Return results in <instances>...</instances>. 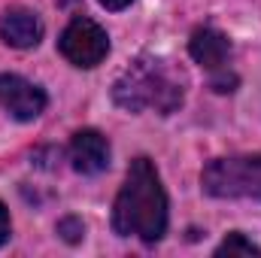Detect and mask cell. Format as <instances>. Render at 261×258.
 <instances>
[{
    "instance_id": "1",
    "label": "cell",
    "mask_w": 261,
    "mask_h": 258,
    "mask_svg": "<svg viewBox=\"0 0 261 258\" xmlns=\"http://www.w3.org/2000/svg\"><path fill=\"white\" fill-rule=\"evenodd\" d=\"M113 231L119 237H140L143 243H155L167 231V194L149 158L130 161L113 207Z\"/></svg>"
},
{
    "instance_id": "2",
    "label": "cell",
    "mask_w": 261,
    "mask_h": 258,
    "mask_svg": "<svg viewBox=\"0 0 261 258\" xmlns=\"http://www.w3.org/2000/svg\"><path fill=\"white\" fill-rule=\"evenodd\" d=\"M189 88V76L182 67L158 58V55H143L125 67V73L113 85V100L128 110V113H143L155 110L158 116H170L182 107Z\"/></svg>"
},
{
    "instance_id": "3",
    "label": "cell",
    "mask_w": 261,
    "mask_h": 258,
    "mask_svg": "<svg viewBox=\"0 0 261 258\" xmlns=\"http://www.w3.org/2000/svg\"><path fill=\"white\" fill-rule=\"evenodd\" d=\"M200 186L210 197H246L261 200V152L216 158L203 167Z\"/></svg>"
},
{
    "instance_id": "4",
    "label": "cell",
    "mask_w": 261,
    "mask_h": 258,
    "mask_svg": "<svg viewBox=\"0 0 261 258\" xmlns=\"http://www.w3.org/2000/svg\"><path fill=\"white\" fill-rule=\"evenodd\" d=\"M58 49L73 67L91 70V67L103 64V58L110 55V37L97 21L79 15L64 28L61 40H58Z\"/></svg>"
},
{
    "instance_id": "5",
    "label": "cell",
    "mask_w": 261,
    "mask_h": 258,
    "mask_svg": "<svg viewBox=\"0 0 261 258\" xmlns=\"http://www.w3.org/2000/svg\"><path fill=\"white\" fill-rule=\"evenodd\" d=\"M0 107L15 119V122H34L46 110V91L24 76L15 73H0Z\"/></svg>"
},
{
    "instance_id": "6",
    "label": "cell",
    "mask_w": 261,
    "mask_h": 258,
    "mask_svg": "<svg viewBox=\"0 0 261 258\" xmlns=\"http://www.w3.org/2000/svg\"><path fill=\"white\" fill-rule=\"evenodd\" d=\"M70 164H73L76 173H85V176H94V173L107 170V164H110L107 137L94 128L76 131L73 140H70Z\"/></svg>"
},
{
    "instance_id": "7",
    "label": "cell",
    "mask_w": 261,
    "mask_h": 258,
    "mask_svg": "<svg viewBox=\"0 0 261 258\" xmlns=\"http://www.w3.org/2000/svg\"><path fill=\"white\" fill-rule=\"evenodd\" d=\"M189 52H192V58H195L203 70H210V73L216 76V73H225V70H228V61H231V40H228L219 28L203 24V28H197L195 34H192Z\"/></svg>"
},
{
    "instance_id": "8",
    "label": "cell",
    "mask_w": 261,
    "mask_h": 258,
    "mask_svg": "<svg viewBox=\"0 0 261 258\" xmlns=\"http://www.w3.org/2000/svg\"><path fill=\"white\" fill-rule=\"evenodd\" d=\"M0 37L12 49H34L43 40V21L37 18V12L21 9V6L6 9L0 15Z\"/></svg>"
},
{
    "instance_id": "9",
    "label": "cell",
    "mask_w": 261,
    "mask_h": 258,
    "mask_svg": "<svg viewBox=\"0 0 261 258\" xmlns=\"http://www.w3.org/2000/svg\"><path fill=\"white\" fill-rule=\"evenodd\" d=\"M216 255L219 258H231V255H261V249L252 243V240H246L240 231H234V234H228L225 240H222V246L216 249Z\"/></svg>"
},
{
    "instance_id": "10",
    "label": "cell",
    "mask_w": 261,
    "mask_h": 258,
    "mask_svg": "<svg viewBox=\"0 0 261 258\" xmlns=\"http://www.w3.org/2000/svg\"><path fill=\"white\" fill-rule=\"evenodd\" d=\"M58 234L64 237L67 243H79L82 240V234H85V225L79 222V219H64V222H58Z\"/></svg>"
},
{
    "instance_id": "11",
    "label": "cell",
    "mask_w": 261,
    "mask_h": 258,
    "mask_svg": "<svg viewBox=\"0 0 261 258\" xmlns=\"http://www.w3.org/2000/svg\"><path fill=\"white\" fill-rule=\"evenodd\" d=\"M9 240V213H6V207L0 203V246Z\"/></svg>"
},
{
    "instance_id": "12",
    "label": "cell",
    "mask_w": 261,
    "mask_h": 258,
    "mask_svg": "<svg viewBox=\"0 0 261 258\" xmlns=\"http://www.w3.org/2000/svg\"><path fill=\"white\" fill-rule=\"evenodd\" d=\"M100 6H107V9H125V6H130L134 0H97Z\"/></svg>"
}]
</instances>
